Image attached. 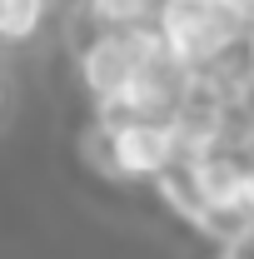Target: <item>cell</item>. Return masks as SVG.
Returning <instances> with one entry per match:
<instances>
[{
  "label": "cell",
  "instance_id": "277c9868",
  "mask_svg": "<svg viewBox=\"0 0 254 259\" xmlns=\"http://www.w3.org/2000/svg\"><path fill=\"white\" fill-rule=\"evenodd\" d=\"M194 70H185V65L175 60L164 45H150V55H145V65H140V75H135V85H130V100L120 115H150V120H170L175 115V105L185 100V90H190Z\"/></svg>",
  "mask_w": 254,
  "mask_h": 259
},
{
  "label": "cell",
  "instance_id": "3957f363",
  "mask_svg": "<svg viewBox=\"0 0 254 259\" xmlns=\"http://www.w3.org/2000/svg\"><path fill=\"white\" fill-rule=\"evenodd\" d=\"M170 125H175L180 150H190V155L220 145L224 135H229V95H224V85L209 80V75H194L185 100H180L175 115H170Z\"/></svg>",
  "mask_w": 254,
  "mask_h": 259
},
{
  "label": "cell",
  "instance_id": "9c48e42d",
  "mask_svg": "<svg viewBox=\"0 0 254 259\" xmlns=\"http://www.w3.org/2000/svg\"><path fill=\"white\" fill-rule=\"evenodd\" d=\"M0 105H5V85H0Z\"/></svg>",
  "mask_w": 254,
  "mask_h": 259
},
{
  "label": "cell",
  "instance_id": "8992f818",
  "mask_svg": "<svg viewBox=\"0 0 254 259\" xmlns=\"http://www.w3.org/2000/svg\"><path fill=\"white\" fill-rule=\"evenodd\" d=\"M164 0H90L100 25H155Z\"/></svg>",
  "mask_w": 254,
  "mask_h": 259
},
{
  "label": "cell",
  "instance_id": "ba28073f",
  "mask_svg": "<svg viewBox=\"0 0 254 259\" xmlns=\"http://www.w3.org/2000/svg\"><path fill=\"white\" fill-rule=\"evenodd\" d=\"M249 209H254V169H249Z\"/></svg>",
  "mask_w": 254,
  "mask_h": 259
},
{
  "label": "cell",
  "instance_id": "6da1fadb",
  "mask_svg": "<svg viewBox=\"0 0 254 259\" xmlns=\"http://www.w3.org/2000/svg\"><path fill=\"white\" fill-rule=\"evenodd\" d=\"M155 45V25H105V30L75 55V80L90 95L95 115H120L130 85Z\"/></svg>",
  "mask_w": 254,
  "mask_h": 259
},
{
  "label": "cell",
  "instance_id": "7a4b0ae2",
  "mask_svg": "<svg viewBox=\"0 0 254 259\" xmlns=\"http://www.w3.org/2000/svg\"><path fill=\"white\" fill-rule=\"evenodd\" d=\"M115 125V160H120V180L125 185H150L164 164L180 155V140L170 120H150V115H110Z\"/></svg>",
  "mask_w": 254,
  "mask_h": 259
},
{
  "label": "cell",
  "instance_id": "52a82bcc",
  "mask_svg": "<svg viewBox=\"0 0 254 259\" xmlns=\"http://www.w3.org/2000/svg\"><path fill=\"white\" fill-rule=\"evenodd\" d=\"M215 259H254V225H244L229 244H220V249H215Z\"/></svg>",
  "mask_w": 254,
  "mask_h": 259
},
{
  "label": "cell",
  "instance_id": "5b68a950",
  "mask_svg": "<svg viewBox=\"0 0 254 259\" xmlns=\"http://www.w3.org/2000/svg\"><path fill=\"white\" fill-rule=\"evenodd\" d=\"M50 0H0V45H30L45 30Z\"/></svg>",
  "mask_w": 254,
  "mask_h": 259
}]
</instances>
